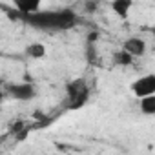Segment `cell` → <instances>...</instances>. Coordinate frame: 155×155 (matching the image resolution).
Segmentation results:
<instances>
[{"mask_svg": "<svg viewBox=\"0 0 155 155\" xmlns=\"http://www.w3.org/2000/svg\"><path fill=\"white\" fill-rule=\"evenodd\" d=\"M22 20L40 31H66L77 26L79 17L75 11L64 8V9H38L35 13L22 15Z\"/></svg>", "mask_w": 155, "mask_h": 155, "instance_id": "obj_1", "label": "cell"}, {"mask_svg": "<svg viewBox=\"0 0 155 155\" xmlns=\"http://www.w3.org/2000/svg\"><path fill=\"white\" fill-rule=\"evenodd\" d=\"M90 101V88L82 79H77L66 86V99L64 108L66 110H81Z\"/></svg>", "mask_w": 155, "mask_h": 155, "instance_id": "obj_2", "label": "cell"}, {"mask_svg": "<svg viewBox=\"0 0 155 155\" xmlns=\"http://www.w3.org/2000/svg\"><path fill=\"white\" fill-rule=\"evenodd\" d=\"M4 93L18 102H29L37 97V86L33 82H11L6 86Z\"/></svg>", "mask_w": 155, "mask_h": 155, "instance_id": "obj_3", "label": "cell"}, {"mask_svg": "<svg viewBox=\"0 0 155 155\" xmlns=\"http://www.w3.org/2000/svg\"><path fill=\"white\" fill-rule=\"evenodd\" d=\"M131 93L137 99L155 93V75L153 73H146V75L139 77V79H135L131 82Z\"/></svg>", "mask_w": 155, "mask_h": 155, "instance_id": "obj_4", "label": "cell"}, {"mask_svg": "<svg viewBox=\"0 0 155 155\" xmlns=\"http://www.w3.org/2000/svg\"><path fill=\"white\" fill-rule=\"evenodd\" d=\"M122 49H124L126 53H130L133 58H137V57L146 55V51H148V44H146V40L140 38V37H131V38H128V40H124Z\"/></svg>", "mask_w": 155, "mask_h": 155, "instance_id": "obj_5", "label": "cell"}, {"mask_svg": "<svg viewBox=\"0 0 155 155\" xmlns=\"http://www.w3.org/2000/svg\"><path fill=\"white\" fill-rule=\"evenodd\" d=\"M13 8L22 15H29V13H35L42 8V0H11Z\"/></svg>", "mask_w": 155, "mask_h": 155, "instance_id": "obj_6", "label": "cell"}, {"mask_svg": "<svg viewBox=\"0 0 155 155\" xmlns=\"http://www.w3.org/2000/svg\"><path fill=\"white\" fill-rule=\"evenodd\" d=\"M24 53H26V57H29L33 60H38V58H44L46 57L48 49H46V46L42 42H31V44H28L24 48Z\"/></svg>", "mask_w": 155, "mask_h": 155, "instance_id": "obj_7", "label": "cell"}, {"mask_svg": "<svg viewBox=\"0 0 155 155\" xmlns=\"http://www.w3.org/2000/svg\"><path fill=\"white\" fill-rule=\"evenodd\" d=\"M139 108H140V113H144L148 117L155 115V93L146 95V97H139Z\"/></svg>", "mask_w": 155, "mask_h": 155, "instance_id": "obj_8", "label": "cell"}, {"mask_svg": "<svg viewBox=\"0 0 155 155\" xmlns=\"http://www.w3.org/2000/svg\"><path fill=\"white\" fill-rule=\"evenodd\" d=\"M131 4H133L131 0H111V9H113V13L117 17L126 18L130 9H131Z\"/></svg>", "mask_w": 155, "mask_h": 155, "instance_id": "obj_9", "label": "cell"}, {"mask_svg": "<svg viewBox=\"0 0 155 155\" xmlns=\"http://www.w3.org/2000/svg\"><path fill=\"white\" fill-rule=\"evenodd\" d=\"M113 60H115L117 66H130L133 62V57L130 53H126L124 49H119V51L113 53Z\"/></svg>", "mask_w": 155, "mask_h": 155, "instance_id": "obj_10", "label": "cell"}, {"mask_svg": "<svg viewBox=\"0 0 155 155\" xmlns=\"http://www.w3.org/2000/svg\"><path fill=\"white\" fill-rule=\"evenodd\" d=\"M97 8H99L97 0H88V2L84 4V11H86V13H95V11H97Z\"/></svg>", "mask_w": 155, "mask_h": 155, "instance_id": "obj_11", "label": "cell"}, {"mask_svg": "<svg viewBox=\"0 0 155 155\" xmlns=\"http://www.w3.org/2000/svg\"><path fill=\"white\" fill-rule=\"evenodd\" d=\"M4 99H6V93H4V90H2V88H0V104L4 102Z\"/></svg>", "mask_w": 155, "mask_h": 155, "instance_id": "obj_12", "label": "cell"}]
</instances>
